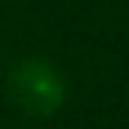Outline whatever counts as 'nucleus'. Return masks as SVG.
Masks as SVG:
<instances>
[{
  "instance_id": "nucleus-1",
  "label": "nucleus",
  "mask_w": 129,
  "mask_h": 129,
  "mask_svg": "<svg viewBox=\"0 0 129 129\" xmlns=\"http://www.w3.org/2000/svg\"><path fill=\"white\" fill-rule=\"evenodd\" d=\"M9 96L15 102V108L24 111L27 117L48 120L63 105L66 84L54 63L42 57H30V60H21L9 72Z\"/></svg>"
}]
</instances>
